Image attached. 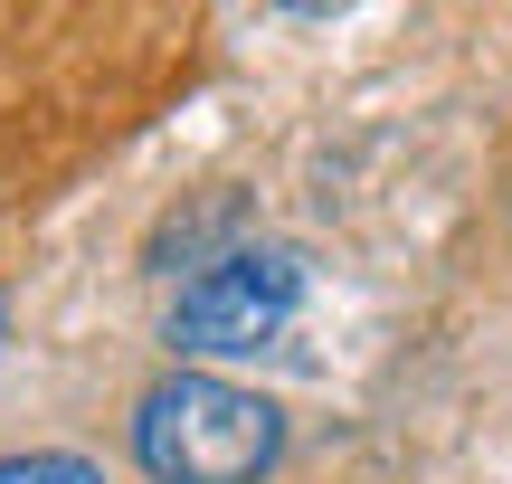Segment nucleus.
Segmentation results:
<instances>
[{"label":"nucleus","instance_id":"f257e3e1","mask_svg":"<svg viewBox=\"0 0 512 484\" xmlns=\"http://www.w3.org/2000/svg\"><path fill=\"white\" fill-rule=\"evenodd\" d=\"M133 456L152 484H256L285 456V409L209 371H171L133 409Z\"/></svg>","mask_w":512,"mask_h":484},{"label":"nucleus","instance_id":"20e7f679","mask_svg":"<svg viewBox=\"0 0 512 484\" xmlns=\"http://www.w3.org/2000/svg\"><path fill=\"white\" fill-rule=\"evenodd\" d=\"M0 323H10V304H0Z\"/></svg>","mask_w":512,"mask_h":484},{"label":"nucleus","instance_id":"f03ea898","mask_svg":"<svg viewBox=\"0 0 512 484\" xmlns=\"http://www.w3.org/2000/svg\"><path fill=\"white\" fill-rule=\"evenodd\" d=\"M304 304V257L294 247H228L219 266L181 285L171 304V352H256Z\"/></svg>","mask_w":512,"mask_h":484},{"label":"nucleus","instance_id":"7ed1b4c3","mask_svg":"<svg viewBox=\"0 0 512 484\" xmlns=\"http://www.w3.org/2000/svg\"><path fill=\"white\" fill-rule=\"evenodd\" d=\"M0 484H105V466H86V456H0Z\"/></svg>","mask_w":512,"mask_h":484}]
</instances>
